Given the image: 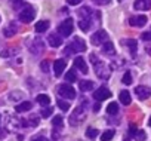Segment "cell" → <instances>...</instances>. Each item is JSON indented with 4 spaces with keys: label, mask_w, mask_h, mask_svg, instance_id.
I'll return each mask as SVG.
<instances>
[{
    "label": "cell",
    "mask_w": 151,
    "mask_h": 141,
    "mask_svg": "<svg viewBox=\"0 0 151 141\" xmlns=\"http://www.w3.org/2000/svg\"><path fill=\"white\" fill-rule=\"evenodd\" d=\"M91 61H92V64H95V73H96V76L99 77V79H108L110 77V74H111V70L108 68V65L105 64V62H102V61H99L98 58H96V55H91Z\"/></svg>",
    "instance_id": "6da1fadb"
},
{
    "label": "cell",
    "mask_w": 151,
    "mask_h": 141,
    "mask_svg": "<svg viewBox=\"0 0 151 141\" xmlns=\"http://www.w3.org/2000/svg\"><path fill=\"white\" fill-rule=\"evenodd\" d=\"M85 51H86V43H85V40H82L80 37H74V39L68 43V48L65 49V55L74 54V52H85Z\"/></svg>",
    "instance_id": "7a4b0ae2"
},
{
    "label": "cell",
    "mask_w": 151,
    "mask_h": 141,
    "mask_svg": "<svg viewBox=\"0 0 151 141\" xmlns=\"http://www.w3.org/2000/svg\"><path fill=\"white\" fill-rule=\"evenodd\" d=\"M34 17H36V11L31 8V6H25L24 9H21V12H19V15H18V18H19V21L21 22H31L33 20H34Z\"/></svg>",
    "instance_id": "3957f363"
},
{
    "label": "cell",
    "mask_w": 151,
    "mask_h": 141,
    "mask_svg": "<svg viewBox=\"0 0 151 141\" xmlns=\"http://www.w3.org/2000/svg\"><path fill=\"white\" fill-rule=\"evenodd\" d=\"M58 33L61 36H64V37H68L73 33V20L71 18H67L65 21H62L58 25Z\"/></svg>",
    "instance_id": "277c9868"
},
{
    "label": "cell",
    "mask_w": 151,
    "mask_h": 141,
    "mask_svg": "<svg viewBox=\"0 0 151 141\" xmlns=\"http://www.w3.org/2000/svg\"><path fill=\"white\" fill-rule=\"evenodd\" d=\"M58 94L62 97V98H67V100H74L76 98V91L71 85H61L58 88Z\"/></svg>",
    "instance_id": "5b68a950"
},
{
    "label": "cell",
    "mask_w": 151,
    "mask_h": 141,
    "mask_svg": "<svg viewBox=\"0 0 151 141\" xmlns=\"http://www.w3.org/2000/svg\"><path fill=\"white\" fill-rule=\"evenodd\" d=\"M92 43L95 45V46H102L105 42H108V34H107V31L105 30H98L93 36H92Z\"/></svg>",
    "instance_id": "8992f818"
},
{
    "label": "cell",
    "mask_w": 151,
    "mask_h": 141,
    "mask_svg": "<svg viewBox=\"0 0 151 141\" xmlns=\"http://www.w3.org/2000/svg\"><path fill=\"white\" fill-rule=\"evenodd\" d=\"M110 97H111V92H110V89H107L105 86L98 88V89L95 91V94H93V98H95L96 101H104V100H107V98H110Z\"/></svg>",
    "instance_id": "52a82bcc"
},
{
    "label": "cell",
    "mask_w": 151,
    "mask_h": 141,
    "mask_svg": "<svg viewBox=\"0 0 151 141\" xmlns=\"http://www.w3.org/2000/svg\"><path fill=\"white\" fill-rule=\"evenodd\" d=\"M147 22H148V18L145 15H136V17H132L129 20V24L132 27H144Z\"/></svg>",
    "instance_id": "ba28073f"
},
{
    "label": "cell",
    "mask_w": 151,
    "mask_h": 141,
    "mask_svg": "<svg viewBox=\"0 0 151 141\" xmlns=\"http://www.w3.org/2000/svg\"><path fill=\"white\" fill-rule=\"evenodd\" d=\"M135 94L139 100H147L151 95V89L148 86H136L135 88Z\"/></svg>",
    "instance_id": "9c48e42d"
},
{
    "label": "cell",
    "mask_w": 151,
    "mask_h": 141,
    "mask_svg": "<svg viewBox=\"0 0 151 141\" xmlns=\"http://www.w3.org/2000/svg\"><path fill=\"white\" fill-rule=\"evenodd\" d=\"M65 65H67L65 59H56V61L53 62V73H55V76H56V77H59V76L64 73Z\"/></svg>",
    "instance_id": "30bf717a"
},
{
    "label": "cell",
    "mask_w": 151,
    "mask_h": 141,
    "mask_svg": "<svg viewBox=\"0 0 151 141\" xmlns=\"http://www.w3.org/2000/svg\"><path fill=\"white\" fill-rule=\"evenodd\" d=\"M47 43L52 48H58V46L62 45V37L59 34H56V33H52V34L47 36Z\"/></svg>",
    "instance_id": "8fae6325"
},
{
    "label": "cell",
    "mask_w": 151,
    "mask_h": 141,
    "mask_svg": "<svg viewBox=\"0 0 151 141\" xmlns=\"http://www.w3.org/2000/svg\"><path fill=\"white\" fill-rule=\"evenodd\" d=\"M133 8L136 11H148L151 8V0H135Z\"/></svg>",
    "instance_id": "7c38bea8"
},
{
    "label": "cell",
    "mask_w": 151,
    "mask_h": 141,
    "mask_svg": "<svg viewBox=\"0 0 151 141\" xmlns=\"http://www.w3.org/2000/svg\"><path fill=\"white\" fill-rule=\"evenodd\" d=\"M74 67H76V68H79L83 74H86V73H88V65H86L85 59H83V58H80V56H77V58L74 59Z\"/></svg>",
    "instance_id": "4fadbf2b"
},
{
    "label": "cell",
    "mask_w": 151,
    "mask_h": 141,
    "mask_svg": "<svg viewBox=\"0 0 151 141\" xmlns=\"http://www.w3.org/2000/svg\"><path fill=\"white\" fill-rule=\"evenodd\" d=\"M119 98H120V103H122L123 106H129V104H130V101H132L129 91H122V92H120V95H119Z\"/></svg>",
    "instance_id": "5bb4252c"
},
{
    "label": "cell",
    "mask_w": 151,
    "mask_h": 141,
    "mask_svg": "<svg viewBox=\"0 0 151 141\" xmlns=\"http://www.w3.org/2000/svg\"><path fill=\"white\" fill-rule=\"evenodd\" d=\"M31 107H33V104H31L30 101H24V103H19V104L15 107V110H17L18 113H24V111L31 110Z\"/></svg>",
    "instance_id": "9a60e30c"
},
{
    "label": "cell",
    "mask_w": 151,
    "mask_h": 141,
    "mask_svg": "<svg viewBox=\"0 0 151 141\" xmlns=\"http://www.w3.org/2000/svg\"><path fill=\"white\" fill-rule=\"evenodd\" d=\"M47 28H49V21H39V22H36V25H34V30H36L37 33H45Z\"/></svg>",
    "instance_id": "2e32d148"
},
{
    "label": "cell",
    "mask_w": 151,
    "mask_h": 141,
    "mask_svg": "<svg viewBox=\"0 0 151 141\" xmlns=\"http://www.w3.org/2000/svg\"><path fill=\"white\" fill-rule=\"evenodd\" d=\"M91 24H92V18H80L79 27H80L83 31H89V28H91Z\"/></svg>",
    "instance_id": "e0dca14e"
},
{
    "label": "cell",
    "mask_w": 151,
    "mask_h": 141,
    "mask_svg": "<svg viewBox=\"0 0 151 141\" xmlns=\"http://www.w3.org/2000/svg\"><path fill=\"white\" fill-rule=\"evenodd\" d=\"M102 52L105 54V55H114V45L111 43V42H105L104 45H102Z\"/></svg>",
    "instance_id": "ac0fdd59"
},
{
    "label": "cell",
    "mask_w": 151,
    "mask_h": 141,
    "mask_svg": "<svg viewBox=\"0 0 151 141\" xmlns=\"http://www.w3.org/2000/svg\"><path fill=\"white\" fill-rule=\"evenodd\" d=\"M79 86H80V91L82 92H88V91H91L93 88V82H91V80H82L79 83Z\"/></svg>",
    "instance_id": "d6986e66"
},
{
    "label": "cell",
    "mask_w": 151,
    "mask_h": 141,
    "mask_svg": "<svg viewBox=\"0 0 151 141\" xmlns=\"http://www.w3.org/2000/svg\"><path fill=\"white\" fill-rule=\"evenodd\" d=\"M36 101H37L39 104H42V106H49V103H50V98H49L46 94H40V95H37Z\"/></svg>",
    "instance_id": "ffe728a7"
},
{
    "label": "cell",
    "mask_w": 151,
    "mask_h": 141,
    "mask_svg": "<svg viewBox=\"0 0 151 141\" xmlns=\"http://www.w3.org/2000/svg\"><path fill=\"white\" fill-rule=\"evenodd\" d=\"M123 43H124V45H127V48L130 49V54H132V55H135V54H136V40L129 39V40H124Z\"/></svg>",
    "instance_id": "44dd1931"
},
{
    "label": "cell",
    "mask_w": 151,
    "mask_h": 141,
    "mask_svg": "<svg viewBox=\"0 0 151 141\" xmlns=\"http://www.w3.org/2000/svg\"><path fill=\"white\" fill-rule=\"evenodd\" d=\"M107 113H108V114H117V113H119V106H117V103L108 104V106H107Z\"/></svg>",
    "instance_id": "7402d4cb"
},
{
    "label": "cell",
    "mask_w": 151,
    "mask_h": 141,
    "mask_svg": "<svg viewBox=\"0 0 151 141\" xmlns=\"http://www.w3.org/2000/svg\"><path fill=\"white\" fill-rule=\"evenodd\" d=\"M77 80V76H76V72L74 70H70V72L65 74V82H70V83H73V82H76Z\"/></svg>",
    "instance_id": "603a6c76"
},
{
    "label": "cell",
    "mask_w": 151,
    "mask_h": 141,
    "mask_svg": "<svg viewBox=\"0 0 151 141\" xmlns=\"http://www.w3.org/2000/svg\"><path fill=\"white\" fill-rule=\"evenodd\" d=\"M113 137H114V131H113V129H108V131H105V132L101 135V140H102V141H110Z\"/></svg>",
    "instance_id": "cb8c5ba5"
},
{
    "label": "cell",
    "mask_w": 151,
    "mask_h": 141,
    "mask_svg": "<svg viewBox=\"0 0 151 141\" xmlns=\"http://www.w3.org/2000/svg\"><path fill=\"white\" fill-rule=\"evenodd\" d=\"M98 134H99V132H98V129H96V128H88V131H86L88 138H92V140H93V138H96V137H98Z\"/></svg>",
    "instance_id": "d4e9b609"
},
{
    "label": "cell",
    "mask_w": 151,
    "mask_h": 141,
    "mask_svg": "<svg viewBox=\"0 0 151 141\" xmlns=\"http://www.w3.org/2000/svg\"><path fill=\"white\" fill-rule=\"evenodd\" d=\"M15 31H17V27H15V25H12V27L9 25L3 33H5V36H6V37H11V36H14V34H15Z\"/></svg>",
    "instance_id": "484cf974"
},
{
    "label": "cell",
    "mask_w": 151,
    "mask_h": 141,
    "mask_svg": "<svg viewBox=\"0 0 151 141\" xmlns=\"http://www.w3.org/2000/svg\"><path fill=\"white\" fill-rule=\"evenodd\" d=\"M122 82H123L124 85H130V83H132V74H130L129 72H126V73L123 74V79H122Z\"/></svg>",
    "instance_id": "4316f807"
},
{
    "label": "cell",
    "mask_w": 151,
    "mask_h": 141,
    "mask_svg": "<svg viewBox=\"0 0 151 141\" xmlns=\"http://www.w3.org/2000/svg\"><path fill=\"white\" fill-rule=\"evenodd\" d=\"M133 137H135V140L142 141V140H145V132H144V131H141V129H136V132L133 134Z\"/></svg>",
    "instance_id": "83f0119b"
},
{
    "label": "cell",
    "mask_w": 151,
    "mask_h": 141,
    "mask_svg": "<svg viewBox=\"0 0 151 141\" xmlns=\"http://www.w3.org/2000/svg\"><path fill=\"white\" fill-rule=\"evenodd\" d=\"M58 107H59L62 111H67V110L70 108V104H68L67 101H58Z\"/></svg>",
    "instance_id": "f1b7e54d"
},
{
    "label": "cell",
    "mask_w": 151,
    "mask_h": 141,
    "mask_svg": "<svg viewBox=\"0 0 151 141\" xmlns=\"http://www.w3.org/2000/svg\"><path fill=\"white\" fill-rule=\"evenodd\" d=\"M52 125L53 126H62V117L61 116H55L52 119Z\"/></svg>",
    "instance_id": "f546056e"
},
{
    "label": "cell",
    "mask_w": 151,
    "mask_h": 141,
    "mask_svg": "<svg viewBox=\"0 0 151 141\" xmlns=\"http://www.w3.org/2000/svg\"><path fill=\"white\" fill-rule=\"evenodd\" d=\"M52 111H53L52 107H45V108L42 110V116H43V117H47V116L52 114Z\"/></svg>",
    "instance_id": "4dcf8cb0"
},
{
    "label": "cell",
    "mask_w": 151,
    "mask_h": 141,
    "mask_svg": "<svg viewBox=\"0 0 151 141\" xmlns=\"http://www.w3.org/2000/svg\"><path fill=\"white\" fill-rule=\"evenodd\" d=\"M142 40H145V42H151V28L148 30V31H145V33H142Z\"/></svg>",
    "instance_id": "1f68e13d"
},
{
    "label": "cell",
    "mask_w": 151,
    "mask_h": 141,
    "mask_svg": "<svg viewBox=\"0 0 151 141\" xmlns=\"http://www.w3.org/2000/svg\"><path fill=\"white\" fill-rule=\"evenodd\" d=\"M21 98V92H18V91H15V92H12L11 95H9V100H12V101H17V100H19Z\"/></svg>",
    "instance_id": "d6a6232c"
},
{
    "label": "cell",
    "mask_w": 151,
    "mask_h": 141,
    "mask_svg": "<svg viewBox=\"0 0 151 141\" xmlns=\"http://www.w3.org/2000/svg\"><path fill=\"white\" fill-rule=\"evenodd\" d=\"M27 125H39V117L37 116H30V120L27 122Z\"/></svg>",
    "instance_id": "836d02e7"
},
{
    "label": "cell",
    "mask_w": 151,
    "mask_h": 141,
    "mask_svg": "<svg viewBox=\"0 0 151 141\" xmlns=\"http://www.w3.org/2000/svg\"><path fill=\"white\" fill-rule=\"evenodd\" d=\"M40 67H42V70H43L45 73H47L49 72V61H42Z\"/></svg>",
    "instance_id": "e575fe53"
},
{
    "label": "cell",
    "mask_w": 151,
    "mask_h": 141,
    "mask_svg": "<svg viewBox=\"0 0 151 141\" xmlns=\"http://www.w3.org/2000/svg\"><path fill=\"white\" fill-rule=\"evenodd\" d=\"M67 3H68L70 6H76V5L82 3V0H67Z\"/></svg>",
    "instance_id": "d590c367"
},
{
    "label": "cell",
    "mask_w": 151,
    "mask_h": 141,
    "mask_svg": "<svg viewBox=\"0 0 151 141\" xmlns=\"http://www.w3.org/2000/svg\"><path fill=\"white\" fill-rule=\"evenodd\" d=\"M12 5H14L15 9H18V6L22 5V0H12Z\"/></svg>",
    "instance_id": "8d00e7d4"
},
{
    "label": "cell",
    "mask_w": 151,
    "mask_h": 141,
    "mask_svg": "<svg viewBox=\"0 0 151 141\" xmlns=\"http://www.w3.org/2000/svg\"><path fill=\"white\" fill-rule=\"evenodd\" d=\"M31 141H49L46 137H42V135H39V137H36V138H33Z\"/></svg>",
    "instance_id": "74e56055"
},
{
    "label": "cell",
    "mask_w": 151,
    "mask_h": 141,
    "mask_svg": "<svg viewBox=\"0 0 151 141\" xmlns=\"http://www.w3.org/2000/svg\"><path fill=\"white\" fill-rule=\"evenodd\" d=\"M111 2V0H95V3H98V5H108Z\"/></svg>",
    "instance_id": "f35d334b"
},
{
    "label": "cell",
    "mask_w": 151,
    "mask_h": 141,
    "mask_svg": "<svg viewBox=\"0 0 151 141\" xmlns=\"http://www.w3.org/2000/svg\"><path fill=\"white\" fill-rule=\"evenodd\" d=\"M99 108H101V106H99V104H95V107H93V110H95V111H98Z\"/></svg>",
    "instance_id": "ab89813d"
},
{
    "label": "cell",
    "mask_w": 151,
    "mask_h": 141,
    "mask_svg": "<svg viewBox=\"0 0 151 141\" xmlns=\"http://www.w3.org/2000/svg\"><path fill=\"white\" fill-rule=\"evenodd\" d=\"M148 125H150V126H151V117H150V120H148Z\"/></svg>",
    "instance_id": "60d3db41"
},
{
    "label": "cell",
    "mask_w": 151,
    "mask_h": 141,
    "mask_svg": "<svg viewBox=\"0 0 151 141\" xmlns=\"http://www.w3.org/2000/svg\"><path fill=\"white\" fill-rule=\"evenodd\" d=\"M0 120H2V116H0Z\"/></svg>",
    "instance_id": "b9f144b4"
},
{
    "label": "cell",
    "mask_w": 151,
    "mask_h": 141,
    "mask_svg": "<svg viewBox=\"0 0 151 141\" xmlns=\"http://www.w3.org/2000/svg\"><path fill=\"white\" fill-rule=\"evenodd\" d=\"M120 2H123V0H120Z\"/></svg>",
    "instance_id": "7bdbcfd3"
}]
</instances>
